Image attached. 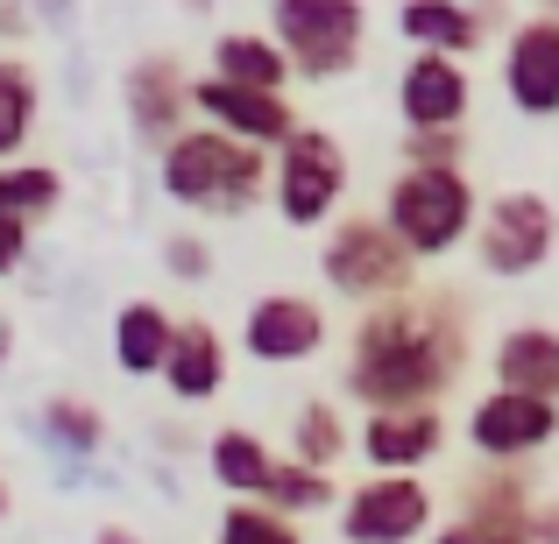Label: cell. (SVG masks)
Wrapping results in <instances>:
<instances>
[{"instance_id": "obj_24", "label": "cell", "mask_w": 559, "mask_h": 544, "mask_svg": "<svg viewBox=\"0 0 559 544\" xmlns=\"http://www.w3.org/2000/svg\"><path fill=\"white\" fill-rule=\"evenodd\" d=\"M57 205H64V170L43 164V156H14V164H0V219H22V227H36V219H50Z\"/></svg>"}, {"instance_id": "obj_35", "label": "cell", "mask_w": 559, "mask_h": 544, "mask_svg": "<svg viewBox=\"0 0 559 544\" xmlns=\"http://www.w3.org/2000/svg\"><path fill=\"white\" fill-rule=\"evenodd\" d=\"M93 544H142V537L128 531V523H99V531H93Z\"/></svg>"}, {"instance_id": "obj_1", "label": "cell", "mask_w": 559, "mask_h": 544, "mask_svg": "<svg viewBox=\"0 0 559 544\" xmlns=\"http://www.w3.org/2000/svg\"><path fill=\"white\" fill-rule=\"evenodd\" d=\"M467 361H475V333H467L461 290L418 283L355 318L341 361V396L361 410H425L461 389Z\"/></svg>"}, {"instance_id": "obj_37", "label": "cell", "mask_w": 559, "mask_h": 544, "mask_svg": "<svg viewBox=\"0 0 559 544\" xmlns=\"http://www.w3.org/2000/svg\"><path fill=\"white\" fill-rule=\"evenodd\" d=\"M538 14H559V0H538Z\"/></svg>"}, {"instance_id": "obj_26", "label": "cell", "mask_w": 559, "mask_h": 544, "mask_svg": "<svg viewBox=\"0 0 559 544\" xmlns=\"http://www.w3.org/2000/svg\"><path fill=\"white\" fill-rule=\"evenodd\" d=\"M255 503L298 523V517H319V509H333V503H341V488H333V474H319V467L276 460V474L262 481V495H255Z\"/></svg>"}, {"instance_id": "obj_21", "label": "cell", "mask_w": 559, "mask_h": 544, "mask_svg": "<svg viewBox=\"0 0 559 544\" xmlns=\"http://www.w3.org/2000/svg\"><path fill=\"white\" fill-rule=\"evenodd\" d=\"M205 474L219 481L227 503H255L262 481L276 474V446L262 432H248V424H219V432L205 438Z\"/></svg>"}, {"instance_id": "obj_13", "label": "cell", "mask_w": 559, "mask_h": 544, "mask_svg": "<svg viewBox=\"0 0 559 544\" xmlns=\"http://www.w3.org/2000/svg\"><path fill=\"white\" fill-rule=\"evenodd\" d=\"M503 99L524 121H559V14H524L503 36Z\"/></svg>"}, {"instance_id": "obj_18", "label": "cell", "mask_w": 559, "mask_h": 544, "mask_svg": "<svg viewBox=\"0 0 559 544\" xmlns=\"http://www.w3.org/2000/svg\"><path fill=\"white\" fill-rule=\"evenodd\" d=\"M538 509V481L532 467H467L461 488H453V517H481V523H503V531H524Z\"/></svg>"}, {"instance_id": "obj_22", "label": "cell", "mask_w": 559, "mask_h": 544, "mask_svg": "<svg viewBox=\"0 0 559 544\" xmlns=\"http://www.w3.org/2000/svg\"><path fill=\"white\" fill-rule=\"evenodd\" d=\"M347 452H355V424H347V410L333 403V396H305L298 418H290V452H284V460L333 474Z\"/></svg>"}, {"instance_id": "obj_17", "label": "cell", "mask_w": 559, "mask_h": 544, "mask_svg": "<svg viewBox=\"0 0 559 544\" xmlns=\"http://www.w3.org/2000/svg\"><path fill=\"white\" fill-rule=\"evenodd\" d=\"M227 375H234L227 333H219L213 318H178L170 354H164V375H156V382H164L178 403H213V396H227Z\"/></svg>"}, {"instance_id": "obj_27", "label": "cell", "mask_w": 559, "mask_h": 544, "mask_svg": "<svg viewBox=\"0 0 559 544\" xmlns=\"http://www.w3.org/2000/svg\"><path fill=\"white\" fill-rule=\"evenodd\" d=\"M43 438H50V452H64V460H93V452L107 446V410H93L85 396H50V403H43Z\"/></svg>"}, {"instance_id": "obj_19", "label": "cell", "mask_w": 559, "mask_h": 544, "mask_svg": "<svg viewBox=\"0 0 559 544\" xmlns=\"http://www.w3.org/2000/svg\"><path fill=\"white\" fill-rule=\"evenodd\" d=\"M489 375H496V389L559 403V326H510L489 347Z\"/></svg>"}, {"instance_id": "obj_32", "label": "cell", "mask_w": 559, "mask_h": 544, "mask_svg": "<svg viewBox=\"0 0 559 544\" xmlns=\"http://www.w3.org/2000/svg\"><path fill=\"white\" fill-rule=\"evenodd\" d=\"M28 233L36 227H22V219H0V276H14L28 262Z\"/></svg>"}, {"instance_id": "obj_14", "label": "cell", "mask_w": 559, "mask_h": 544, "mask_svg": "<svg viewBox=\"0 0 559 544\" xmlns=\"http://www.w3.org/2000/svg\"><path fill=\"white\" fill-rule=\"evenodd\" d=\"M355 452L369 460V474H418L447 452V410H361L355 424Z\"/></svg>"}, {"instance_id": "obj_33", "label": "cell", "mask_w": 559, "mask_h": 544, "mask_svg": "<svg viewBox=\"0 0 559 544\" xmlns=\"http://www.w3.org/2000/svg\"><path fill=\"white\" fill-rule=\"evenodd\" d=\"M524 544H559V503H552V495H538L532 523H524Z\"/></svg>"}, {"instance_id": "obj_2", "label": "cell", "mask_w": 559, "mask_h": 544, "mask_svg": "<svg viewBox=\"0 0 559 544\" xmlns=\"http://www.w3.org/2000/svg\"><path fill=\"white\" fill-rule=\"evenodd\" d=\"M156 184L170 205L199 219H241L270 198V149H248V142L191 121L178 142L156 149Z\"/></svg>"}, {"instance_id": "obj_34", "label": "cell", "mask_w": 559, "mask_h": 544, "mask_svg": "<svg viewBox=\"0 0 559 544\" xmlns=\"http://www.w3.org/2000/svg\"><path fill=\"white\" fill-rule=\"evenodd\" d=\"M0 36H8V43L36 36V8H28V0H0Z\"/></svg>"}, {"instance_id": "obj_30", "label": "cell", "mask_w": 559, "mask_h": 544, "mask_svg": "<svg viewBox=\"0 0 559 544\" xmlns=\"http://www.w3.org/2000/svg\"><path fill=\"white\" fill-rule=\"evenodd\" d=\"M213 269H219V255H213V241H205L199 227L164 233V276H170V283H205Z\"/></svg>"}, {"instance_id": "obj_12", "label": "cell", "mask_w": 559, "mask_h": 544, "mask_svg": "<svg viewBox=\"0 0 559 544\" xmlns=\"http://www.w3.org/2000/svg\"><path fill=\"white\" fill-rule=\"evenodd\" d=\"M121 107H128V128H135L142 149H164L191 128V78L170 50H142L135 64L121 71Z\"/></svg>"}, {"instance_id": "obj_31", "label": "cell", "mask_w": 559, "mask_h": 544, "mask_svg": "<svg viewBox=\"0 0 559 544\" xmlns=\"http://www.w3.org/2000/svg\"><path fill=\"white\" fill-rule=\"evenodd\" d=\"M425 544H524V531H503V523H481V517H447L432 523Z\"/></svg>"}, {"instance_id": "obj_10", "label": "cell", "mask_w": 559, "mask_h": 544, "mask_svg": "<svg viewBox=\"0 0 559 544\" xmlns=\"http://www.w3.org/2000/svg\"><path fill=\"white\" fill-rule=\"evenodd\" d=\"M333 347V318L305 290H262L241 312V354L262 367H305Z\"/></svg>"}, {"instance_id": "obj_9", "label": "cell", "mask_w": 559, "mask_h": 544, "mask_svg": "<svg viewBox=\"0 0 559 544\" xmlns=\"http://www.w3.org/2000/svg\"><path fill=\"white\" fill-rule=\"evenodd\" d=\"M461 438H467V452L489 460V467H532L538 452H552V438H559V403L496 389V382H489V389L467 403Z\"/></svg>"}, {"instance_id": "obj_20", "label": "cell", "mask_w": 559, "mask_h": 544, "mask_svg": "<svg viewBox=\"0 0 559 544\" xmlns=\"http://www.w3.org/2000/svg\"><path fill=\"white\" fill-rule=\"evenodd\" d=\"M170 333H178V312H164L156 298H128L107 326L114 367H121L128 382H156L164 375V354H170Z\"/></svg>"}, {"instance_id": "obj_36", "label": "cell", "mask_w": 559, "mask_h": 544, "mask_svg": "<svg viewBox=\"0 0 559 544\" xmlns=\"http://www.w3.org/2000/svg\"><path fill=\"white\" fill-rule=\"evenodd\" d=\"M8 509H14V488H8V481H0V523H8Z\"/></svg>"}, {"instance_id": "obj_23", "label": "cell", "mask_w": 559, "mask_h": 544, "mask_svg": "<svg viewBox=\"0 0 559 544\" xmlns=\"http://www.w3.org/2000/svg\"><path fill=\"white\" fill-rule=\"evenodd\" d=\"M213 78L255 85V93H290V64L262 28H227V36H213Z\"/></svg>"}, {"instance_id": "obj_4", "label": "cell", "mask_w": 559, "mask_h": 544, "mask_svg": "<svg viewBox=\"0 0 559 544\" xmlns=\"http://www.w3.org/2000/svg\"><path fill=\"white\" fill-rule=\"evenodd\" d=\"M425 262L382 227L376 213H333L326 219V241H319V276H326L333 298H347L355 312H369L382 298H404L418 290Z\"/></svg>"}, {"instance_id": "obj_7", "label": "cell", "mask_w": 559, "mask_h": 544, "mask_svg": "<svg viewBox=\"0 0 559 544\" xmlns=\"http://www.w3.org/2000/svg\"><path fill=\"white\" fill-rule=\"evenodd\" d=\"M467 247H475L481 276L524 283V276H538L559 255V205L546 191H496V198H481Z\"/></svg>"}, {"instance_id": "obj_29", "label": "cell", "mask_w": 559, "mask_h": 544, "mask_svg": "<svg viewBox=\"0 0 559 544\" xmlns=\"http://www.w3.org/2000/svg\"><path fill=\"white\" fill-rule=\"evenodd\" d=\"M396 170H467V128H404Z\"/></svg>"}, {"instance_id": "obj_5", "label": "cell", "mask_w": 559, "mask_h": 544, "mask_svg": "<svg viewBox=\"0 0 559 544\" xmlns=\"http://www.w3.org/2000/svg\"><path fill=\"white\" fill-rule=\"evenodd\" d=\"M262 36L284 50L290 78L305 85H341L369 50V8L361 0H270Z\"/></svg>"}, {"instance_id": "obj_15", "label": "cell", "mask_w": 559, "mask_h": 544, "mask_svg": "<svg viewBox=\"0 0 559 544\" xmlns=\"http://www.w3.org/2000/svg\"><path fill=\"white\" fill-rule=\"evenodd\" d=\"M475 113V71L461 57L411 50V64L396 71V121L404 128H467Z\"/></svg>"}, {"instance_id": "obj_28", "label": "cell", "mask_w": 559, "mask_h": 544, "mask_svg": "<svg viewBox=\"0 0 559 544\" xmlns=\"http://www.w3.org/2000/svg\"><path fill=\"white\" fill-rule=\"evenodd\" d=\"M213 544H305V531L262 503H227L213 523Z\"/></svg>"}, {"instance_id": "obj_11", "label": "cell", "mask_w": 559, "mask_h": 544, "mask_svg": "<svg viewBox=\"0 0 559 544\" xmlns=\"http://www.w3.org/2000/svg\"><path fill=\"white\" fill-rule=\"evenodd\" d=\"M191 121L276 156L298 128V107H290V93H255V85H227L205 71V78H191Z\"/></svg>"}, {"instance_id": "obj_25", "label": "cell", "mask_w": 559, "mask_h": 544, "mask_svg": "<svg viewBox=\"0 0 559 544\" xmlns=\"http://www.w3.org/2000/svg\"><path fill=\"white\" fill-rule=\"evenodd\" d=\"M36 121H43V85L22 57H0V164L28 156L36 142Z\"/></svg>"}, {"instance_id": "obj_6", "label": "cell", "mask_w": 559, "mask_h": 544, "mask_svg": "<svg viewBox=\"0 0 559 544\" xmlns=\"http://www.w3.org/2000/svg\"><path fill=\"white\" fill-rule=\"evenodd\" d=\"M347 184H355V156H347V142L333 135V128L298 121L290 142L270 156V205H276V219L298 227V233L326 227L347 205Z\"/></svg>"}, {"instance_id": "obj_3", "label": "cell", "mask_w": 559, "mask_h": 544, "mask_svg": "<svg viewBox=\"0 0 559 544\" xmlns=\"http://www.w3.org/2000/svg\"><path fill=\"white\" fill-rule=\"evenodd\" d=\"M475 213H481V191L467 170H396L382 205H376V219L418 262H447L453 247H467Z\"/></svg>"}, {"instance_id": "obj_16", "label": "cell", "mask_w": 559, "mask_h": 544, "mask_svg": "<svg viewBox=\"0 0 559 544\" xmlns=\"http://www.w3.org/2000/svg\"><path fill=\"white\" fill-rule=\"evenodd\" d=\"M503 0H404L396 8V36L411 43V50H432V57H475L481 43H489V28L503 22Z\"/></svg>"}, {"instance_id": "obj_8", "label": "cell", "mask_w": 559, "mask_h": 544, "mask_svg": "<svg viewBox=\"0 0 559 544\" xmlns=\"http://www.w3.org/2000/svg\"><path fill=\"white\" fill-rule=\"evenodd\" d=\"M439 523V495L425 474H361L341 495L347 544H425Z\"/></svg>"}]
</instances>
